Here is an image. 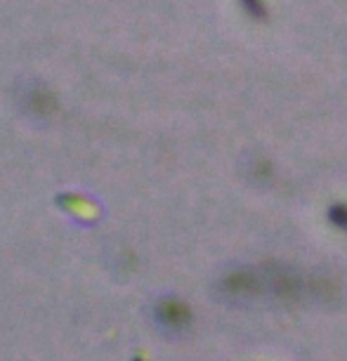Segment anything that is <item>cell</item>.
<instances>
[{"instance_id": "1", "label": "cell", "mask_w": 347, "mask_h": 361, "mask_svg": "<svg viewBox=\"0 0 347 361\" xmlns=\"http://www.w3.org/2000/svg\"><path fill=\"white\" fill-rule=\"evenodd\" d=\"M154 324L168 336H180L192 326V310L178 298H161L152 310Z\"/></svg>"}, {"instance_id": "3", "label": "cell", "mask_w": 347, "mask_h": 361, "mask_svg": "<svg viewBox=\"0 0 347 361\" xmlns=\"http://www.w3.org/2000/svg\"><path fill=\"white\" fill-rule=\"evenodd\" d=\"M329 222L347 234V203H333L329 208Z\"/></svg>"}, {"instance_id": "2", "label": "cell", "mask_w": 347, "mask_h": 361, "mask_svg": "<svg viewBox=\"0 0 347 361\" xmlns=\"http://www.w3.org/2000/svg\"><path fill=\"white\" fill-rule=\"evenodd\" d=\"M22 104L29 109L33 116H47V114H52L54 99L43 87H29V90L22 94Z\"/></svg>"}, {"instance_id": "4", "label": "cell", "mask_w": 347, "mask_h": 361, "mask_svg": "<svg viewBox=\"0 0 347 361\" xmlns=\"http://www.w3.org/2000/svg\"><path fill=\"white\" fill-rule=\"evenodd\" d=\"M241 8L246 10L253 19L267 17V5H264V0H241Z\"/></svg>"}]
</instances>
